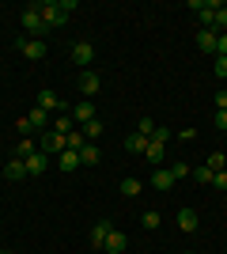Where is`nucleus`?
<instances>
[{
  "instance_id": "nucleus-23",
  "label": "nucleus",
  "mask_w": 227,
  "mask_h": 254,
  "mask_svg": "<svg viewBox=\"0 0 227 254\" xmlns=\"http://www.w3.org/2000/svg\"><path fill=\"white\" fill-rule=\"evenodd\" d=\"M121 193H125V197H136V193L144 190V182L140 179H121V186H118Z\"/></svg>"
},
{
  "instance_id": "nucleus-10",
  "label": "nucleus",
  "mask_w": 227,
  "mask_h": 254,
  "mask_svg": "<svg viewBox=\"0 0 227 254\" xmlns=\"http://www.w3.org/2000/svg\"><path fill=\"white\" fill-rule=\"evenodd\" d=\"M23 118H27V126H31V129H38V133H45V129H49V114H45L42 106H34L31 114H23Z\"/></svg>"
},
{
  "instance_id": "nucleus-34",
  "label": "nucleus",
  "mask_w": 227,
  "mask_h": 254,
  "mask_svg": "<svg viewBox=\"0 0 227 254\" xmlns=\"http://www.w3.org/2000/svg\"><path fill=\"white\" fill-rule=\"evenodd\" d=\"M212 68H216L220 80H227V57H212Z\"/></svg>"
},
{
  "instance_id": "nucleus-32",
  "label": "nucleus",
  "mask_w": 227,
  "mask_h": 254,
  "mask_svg": "<svg viewBox=\"0 0 227 254\" xmlns=\"http://www.w3.org/2000/svg\"><path fill=\"white\" fill-rule=\"evenodd\" d=\"M140 224L148 228V232H151V228H159V212H155V209H148V212L140 216Z\"/></svg>"
},
{
  "instance_id": "nucleus-19",
  "label": "nucleus",
  "mask_w": 227,
  "mask_h": 254,
  "mask_svg": "<svg viewBox=\"0 0 227 254\" xmlns=\"http://www.w3.org/2000/svg\"><path fill=\"white\" fill-rule=\"evenodd\" d=\"M53 163H57V167H61V171H76V167H80V152H61V156H57L53 159Z\"/></svg>"
},
{
  "instance_id": "nucleus-38",
  "label": "nucleus",
  "mask_w": 227,
  "mask_h": 254,
  "mask_svg": "<svg viewBox=\"0 0 227 254\" xmlns=\"http://www.w3.org/2000/svg\"><path fill=\"white\" fill-rule=\"evenodd\" d=\"M216 129H224V133H227V110H216Z\"/></svg>"
},
{
  "instance_id": "nucleus-29",
  "label": "nucleus",
  "mask_w": 227,
  "mask_h": 254,
  "mask_svg": "<svg viewBox=\"0 0 227 254\" xmlns=\"http://www.w3.org/2000/svg\"><path fill=\"white\" fill-rule=\"evenodd\" d=\"M208 167L212 171H227V156L224 152H212V156H208Z\"/></svg>"
},
{
  "instance_id": "nucleus-20",
  "label": "nucleus",
  "mask_w": 227,
  "mask_h": 254,
  "mask_svg": "<svg viewBox=\"0 0 227 254\" xmlns=\"http://www.w3.org/2000/svg\"><path fill=\"white\" fill-rule=\"evenodd\" d=\"M189 175H193V179L201 182V186H212V179H216V171L208 167V163H201V167H193V171H189Z\"/></svg>"
},
{
  "instance_id": "nucleus-16",
  "label": "nucleus",
  "mask_w": 227,
  "mask_h": 254,
  "mask_svg": "<svg viewBox=\"0 0 227 254\" xmlns=\"http://www.w3.org/2000/svg\"><path fill=\"white\" fill-rule=\"evenodd\" d=\"M174 224H178V228H182V232H197V212L193 209H178V216H174Z\"/></svg>"
},
{
  "instance_id": "nucleus-33",
  "label": "nucleus",
  "mask_w": 227,
  "mask_h": 254,
  "mask_svg": "<svg viewBox=\"0 0 227 254\" xmlns=\"http://www.w3.org/2000/svg\"><path fill=\"white\" fill-rule=\"evenodd\" d=\"M136 133H144V137L151 140V133H155V122H151V118H140V126H136Z\"/></svg>"
},
{
  "instance_id": "nucleus-24",
  "label": "nucleus",
  "mask_w": 227,
  "mask_h": 254,
  "mask_svg": "<svg viewBox=\"0 0 227 254\" xmlns=\"http://www.w3.org/2000/svg\"><path fill=\"white\" fill-rule=\"evenodd\" d=\"M163 144H155V140H148V148H144V159H151V163H163Z\"/></svg>"
},
{
  "instance_id": "nucleus-2",
  "label": "nucleus",
  "mask_w": 227,
  "mask_h": 254,
  "mask_svg": "<svg viewBox=\"0 0 227 254\" xmlns=\"http://www.w3.org/2000/svg\"><path fill=\"white\" fill-rule=\"evenodd\" d=\"M38 8H42V23H45V31H57V27H65L68 8L61 4V0H49V4H38Z\"/></svg>"
},
{
  "instance_id": "nucleus-27",
  "label": "nucleus",
  "mask_w": 227,
  "mask_h": 254,
  "mask_svg": "<svg viewBox=\"0 0 227 254\" xmlns=\"http://www.w3.org/2000/svg\"><path fill=\"white\" fill-rule=\"evenodd\" d=\"M167 171L174 175V182H182V179H189V171H193V167H189V163H171Z\"/></svg>"
},
{
  "instance_id": "nucleus-5",
  "label": "nucleus",
  "mask_w": 227,
  "mask_h": 254,
  "mask_svg": "<svg viewBox=\"0 0 227 254\" xmlns=\"http://www.w3.org/2000/svg\"><path fill=\"white\" fill-rule=\"evenodd\" d=\"M15 46H19V53L27 57V61H42V57H45V50H49V46H45L42 38H19Z\"/></svg>"
},
{
  "instance_id": "nucleus-9",
  "label": "nucleus",
  "mask_w": 227,
  "mask_h": 254,
  "mask_svg": "<svg viewBox=\"0 0 227 254\" xmlns=\"http://www.w3.org/2000/svg\"><path fill=\"white\" fill-rule=\"evenodd\" d=\"M151 186H155V190H163V193L174 190V175H171L167 167H155V171H151Z\"/></svg>"
},
{
  "instance_id": "nucleus-40",
  "label": "nucleus",
  "mask_w": 227,
  "mask_h": 254,
  "mask_svg": "<svg viewBox=\"0 0 227 254\" xmlns=\"http://www.w3.org/2000/svg\"><path fill=\"white\" fill-rule=\"evenodd\" d=\"M185 254H193V251H185Z\"/></svg>"
},
{
  "instance_id": "nucleus-14",
  "label": "nucleus",
  "mask_w": 227,
  "mask_h": 254,
  "mask_svg": "<svg viewBox=\"0 0 227 254\" xmlns=\"http://www.w3.org/2000/svg\"><path fill=\"white\" fill-rule=\"evenodd\" d=\"M72 118L80 122V126L95 122V103H87V99H84V103H76V106H72Z\"/></svg>"
},
{
  "instance_id": "nucleus-4",
  "label": "nucleus",
  "mask_w": 227,
  "mask_h": 254,
  "mask_svg": "<svg viewBox=\"0 0 227 254\" xmlns=\"http://www.w3.org/2000/svg\"><path fill=\"white\" fill-rule=\"evenodd\" d=\"M38 152H42V156H49V159H57L61 152H65V137H61V133H53V129H45L42 137H38Z\"/></svg>"
},
{
  "instance_id": "nucleus-37",
  "label": "nucleus",
  "mask_w": 227,
  "mask_h": 254,
  "mask_svg": "<svg viewBox=\"0 0 227 254\" xmlns=\"http://www.w3.org/2000/svg\"><path fill=\"white\" fill-rule=\"evenodd\" d=\"M212 103H216V110H227V91H216V99H212Z\"/></svg>"
},
{
  "instance_id": "nucleus-28",
  "label": "nucleus",
  "mask_w": 227,
  "mask_h": 254,
  "mask_svg": "<svg viewBox=\"0 0 227 254\" xmlns=\"http://www.w3.org/2000/svg\"><path fill=\"white\" fill-rule=\"evenodd\" d=\"M53 133H61V137H68V133H72V118H65V114H61V118H57V122H53Z\"/></svg>"
},
{
  "instance_id": "nucleus-13",
  "label": "nucleus",
  "mask_w": 227,
  "mask_h": 254,
  "mask_svg": "<svg viewBox=\"0 0 227 254\" xmlns=\"http://www.w3.org/2000/svg\"><path fill=\"white\" fill-rule=\"evenodd\" d=\"M4 179H8V182H23V179H27V163H23V159L4 163Z\"/></svg>"
},
{
  "instance_id": "nucleus-6",
  "label": "nucleus",
  "mask_w": 227,
  "mask_h": 254,
  "mask_svg": "<svg viewBox=\"0 0 227 254\" xmlns=\"http://www.w3.org/2000/svg\"><path fill=\"white\" fill-rule=\"evenodd\" d=\"M98 87H102V80H98V72H91V68H84V72H80V95H84V99H91V95H98Z\"/></svg>"
},
{
  "instance_id": "nucleus-36",
  "label": "nucleus",
  "mask_w": 227,
  "mask_h": 254,
  "mask_svg": "<svg viewBox=\"0 0 227 254\" xmlns=\"http://www.w3.org/2000/svg\"><path fill=\"white\" fill-rule=\"evenodd\" d=\"M212 186H216V190H227V171H216V179H212Z\"/></svg>"
},
{
  "instance_id": "nucleus-35",
  "label": "nucleus",
  "mask_w": 227,
  "mask_h": 254,
  "mask_svg": "<svg viewBox=\"0 0 227 254\" xmlns=\"http://www.w3.org/2000/svg\"><path fill=\"white\" fill-rule=\"evenodd\" d=\"M216 57H227V31L216 34Z\"/></svg>"
},
{
  "instance_id": "nucleus-12",
  "label": "nucleus",
  "mask_w": 227,
  "mask_h": 254,
  "mask_svg": "<svg viewBox=\"0 0 227 254\" xmlns=\"http://www.w3.org/2000/svg\"><path fill=\"white\" fill-rule=\"evenodd\" d=\"M197 50L216 57V31H197Z\"/></svg>"
},
{
  "instance_id": "nucleus-15",
  "label": "nucleus",
  "mask_w": 227,
  "mask_h": 254,
  "mask_svg": "<svg viewBox=\"0 0 227 254\" xmlns=\"http://www.w3.org/2000/svg\"><path fill=\"white\" fill-rule=\"evenodd\" d=\"M110 228H114V224H110V220H98L95 228H91V247H95V251H102V243H106Z\"/></svg>"
},
{
  "instance_id": "nucleus-17",
  "label": "nucleus",
  "mask_w": 227,
  "mask_h": 254,
  "mask_svg": "<svg viewBox=\"0 0 227 254\" xmlns=\"http://www.w3.org/2000/svg\"><path fill=\"white\" fill-rule=\"evenodd\" d=\"M34 106H42L45 114H53V110H61V99H57L53 91L45 87V91H38V103H34Z\"/></svg>"
},
{
  "instance_id": "nucleus-31",
  "label": "nucleus",
  "mask_w": 227,
  "mask_h": 254,
  "mask_svg": "<svg viewBox=\"0 0 227 254\" xmlns=\"http://www.w3.org/2000/svg\"><path fill=\"white\" fill-rule=\"evenodd\" d=\"M174 133L171 129H163V126H155V133H151V140H155V144H163V148H167V140H171Z\"/></svg>"
},
{
  "instance_id": "nucleus-8",
  "label": "nucleus",
  "mask_w": 227,
  "mask_h": 254,
  "mask_svg": "<svg viewBox=\"0 0 227 254\" xmlns=\"http://www.w3.org/2000/svg\"><path fill=\"white\" fill-rule=\"evenodd\" d=\"M125 247H129V239H125V235H121V232H114V228H110L106 243H102V254H121V251H125Z\"/></svg>"
},
{
  "instance_id": "nucleus-18",
  "label": "nucleus",
  "mask_w": 227,
  "mask_h": 254,
  "mask_svg": "<svg viewBox=\"0 0 227 254\" xmlns=\"http://www.w3.org/2000/svg\"><path fill=\"white\" fill-rule=\"evenodd\" d=\"M98 159H102V152H98V144H91V140H87L84 148H80V163H84V167H95Z\"/></svg>"
},
{
  "instance_id": "nucleus-7",
  "label": "nucleus",
  "mask_w": 227,
  "mask_h": 254,
  "mask_svg": "<svg viewBox=\"0 0 227 254\" xmlns=\"http://www.w3.org/2000/svg\"><path fill=\"white\" fill-rule=\"evenodd\" d=\"M72 61L80 64V68H87V64L95 61V46H91V42H76L72 46Z\"/></svg>"
},
{
  "instance_id": "nucleus-22",
  "label": "nucleus",
  "mask_w": 227,
  "mask_h": 254,
  "mask_svg": "<svg viewBox=\"0 0 227 254\" xmlns=\"http://www.w3.org/2000/svg\"><path fill=\"white\" fill-rule=\"evenodd\" d=\"M34 152H38V144H34V140H31V137H23V140H19V144H15V159H31V156H34Z\"/></svg>"
},
{
  "instance_id": "nucleus-39",
  "label": "nucleus",
  "mask_w": 227,
  "mask_h": 254,
  "mask_svg": "<svg viewBox=\"0 0 227 254\" xmlns=\"http://www.w3.org/2000/svg\"><path fill=\"white\" fill-rule=\"evenodd\" d=\"M0 254H11V251H0Z\"/></svg>"
},
{
  "instance_id": "nucleus-30",
  "label": "nucleus",
  "mask_w": 227,
  "mask_h": 254,
  "mask_svg": "<svg viewBox=\"0 0 227 254\" xmlns=\"http://www.w3.org/2000/svg\"><path fill=\"white\" fill-rule=\"evenodd\" d=\"M216 34H224L227 31V4H220V11H216V27H212Z\"/></svg>"
},
{
  "instance_id": "nucleus-26",
  "label": "nucleus",
  "mask_w": 227,
  "mask_h": 254,
  "mask_svg": "<svg viewBox=\"0 0 227 254\" xmlns=\"http://www.w3.org/2000/svg\"><path fill=\"white\" fill-rule=\"evenodd\" d=\"M84 144H87V137H84V133H68V137H65V148H68V152H80Z\"/></svg>"
},
{
  "instance_id": "nucleus-11",
  "label": "nucleus",
  "mask_w": 227,
  "mask_h": 254,
  "mask_svg": "<svg viewBox=\"0 0 227 254\" xmlns=\"http://www.w3.org/2000/svg\"><path fill=\"white\" fill-rule=\"evenodd\" d=\"M23 163H27V175H45V167H49L53 159L42 156V152H34V156H31V159H23Z\"/></svg>"
},
{
  "instance_id": "nucleus-1",
  "label": "nucleus",
  "mask_w": 227,
  "mask_h": 254,
  "mask_svg": "<svg viewBox=\"0 0 227 254\" xmlns=\"http://www.w3.org/2000/svg\"><path fill=\"white\" fill-rule=\"evenodd\" d=\"M23 31L31 34V38H42L45 42V23H42V8H38V4H27V8H23Z\"/></svg>"
},
{
  "instance_id": "nucleus-21",
  "label": "nucleus",
  "mask_w": 227,
  "mask_h": 254,
  "mask_svg": "<svg viewBox=\"0 0 227 254\" xmlns=\"http://www.w3.org/2000/svg\"><path fill=\"white\" fill-rule=\"evenodd\" d=\"M148 148V137H144V133H129V137H125V152H144Z\"/></svg>"
},
{
  "instance_id": "nucleus-25",
  "label": "nucleus",
  "mask_w": 227,
  "mask_h": 254,
  "mask_svg": "<svg viewBox=\"0 0 227 254\" xmlns=\"http://www.w3.org/2000/svg\"><path fill=\"white\" fill-rule=\"evenodd\" d=\"M84 137L91 140V144H95V140L102 137V122H98V118H95V122H87V126H84Z\"/></svg>"
},
{
  "instance_id": "nucleus-3",
  "label": "nucleus",
  "mask_w": 227,
  "mask_h": 254,
  "mask_svg": "<svg viewBox=\"0 0 227 254\" xmlns=\"http://www.w3.org/2000/svg\"><path fill=\"white\" fill-rule=\"evenodd\" d=\"M189 8L197 11V19H201V31H212V27H216V11H220V0H193Z\"/></svg>"
}]
</instances>
